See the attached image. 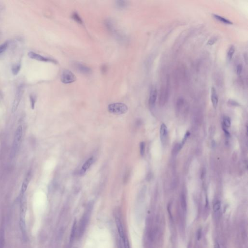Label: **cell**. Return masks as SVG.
Segmentation results:
<instances>
[{
    "label": "cell",
    "instance_id": "6da1fadb",
    "mask_svg": "<svg viewBox=\"0 0 248 248\" xmlns=\"http://www.w3.org/2000/svg\"><path fill=\"white\" fill-rule=\"evenodd\" d=\"M93 205L94 204L92 202H91L88 204L87 206L86 209L80 219V223L79 224V227L77 229V236L79 238L82 237L86 229L87 225L88 224L91 212L93 209Z\"/></svg>",
    "mask_w": 248,
    "mask_h": 248
},
{
    "label": "cell",
    "instance_id": "7a4b0ae2",
    "mask_svg": "<svg viewBox=\"0 0 248 248\" xmlns=\"http://www.w3.org/2000/svg\"><path fill=\"white\" fill-rule=\"evenodd\" d=\"M27 209V203L26 198L25 195L21 197V214L19 225L21 231L22 232V236L24 238L26 237V223H25V215Z\"/></svg>",
    "mask_w": 248,
    "mask_h": 248
},
{
    "label": "cell",
    "instance_id": "3957f363",
    "mask_svg": "<svg viewBox=\"0 0 248 248\" xmlns=\"http://www.w3.org/2000/svg\"><path fill=\"white\" fill-rule=\"evenodd\" d=\"M169 81L167 79L165 82L162 83L160 87L159 99L160 105H164L167 102L169 97Z\"/></svg>",
    "mask_w": 248,
    "mask_h": 248
},
{
    "label": "cell",
    "instance_id": "277c9868",
    "mask_svg": "<svg viewBox=\"0 0 248 248\" xmlns=\"http://www.w3.org/2000/svg\"><path fill=\"white\" fill-rule=\"evenodd\" d=\"M108 109L109 112L115 115H123L127 112L128 107L125 104L123 103H115L110 104Z\"/></svg>",
    "mask_w": 248,
    "mask_h": 248
},
{
    "label": "cell",
    "instance_id": "5b68a950",
    "mask_svg": "<svg viewBox=\"0 0 248 248\" xmlns=\"http://www.w3.org/2000/svg\"><path fill=\"white\" fill-rule=\"evenodd\" d=\"M22 136V127L21 126H19L17 129L15 134L13 146L12 153L13 156H14L15 153L17 152L19 148V143L21 140Z\"/></svg>",
    "mask_w": 248,
    "mask_h": 248
},
{
    "label": "cell",
    "instance_id": "8992f818",
    "mask_svg": "<svg viewBox=\"0 0 248 248\" xmlns=\"http://www.w3.org/2000/svg\"><path fill=\"white\" fill-rule=\"evenodd\" d=\"M61 80L63 83L69 84L75 82L76 77L70 71L64 69L62 72Z\"/></svg>",
    "mask_w": 248,
    "mask_h": 248
},
{
    "label": "cell",
    "instance_id": "52a82bcc",
    "mask_svg": "<svg viewBox=\"0 0 248 248\" xmlns=\"http://www.w3.org/2000/svg\"><path fill=\"white\" fill-rule=\"evenodd\" d=\"M23 86H19V88L17 89V91L16 92L14 99L13 103L12 109V112L13 113H14L15 112H16L17 110L19 104L20 103L22 95L23 93Z\"/></svg>",
    "mask_w": 248,
    "mask_h": 248
},
{
    "label": "cell",
    "instance_id": "ba28073f",
    "mask_svg": "<svg viewBox=\"0 0 248 248\" xmlns=\"http://www.w3.org/2000/svg\"><path fill=\"white\" fill-rule=\"evenodd\" d=\"M28 55L30 58H31L32 59L36 60L37 61H38L50 62V63H54V64H56L57 63L56 61L54 59L43 56L40 55L39 54H37L35 52H29Z\"/></svg>",
    "mask_w": 248,
    "mask_h": 248
},
{
    "label": "cell",
    "instance_id": "9c48e42d",
    "mask_svg": "<svg viewBox=\"0 0 248 248\" xmlns=\"http://www.w3.org/2000/svg\"><path fill=\"white\" fill-rule=\"evenodd\" d=\"M115 223H116V227L118 230V233L119 235L120 239V240L123 242L126 240H128L127 237H126V235L125 233L124 227L123 225L121 220L118 217L115 218Z\"/></svg>",
    "mask_w": 248,
    "mask_h": 248
},
{
    "label": "cell",
    "instance_id": "30bf717a",
    "mask_svg": "<svg viewBox=\"0 0 248 248\" xmlns=\"http://www.w3.org/2000/svg\"><path fill=\"white\" fill-rule=\"evenodd\" d=\"M158 97V91L156 88H152L151 89L150 92L149 94V105L151 107H153L155 106L156 102L157 101Z\"/></svg>",
    "mask_w": 248,
    "mask_h": 248
},
{
    "label": "cell",
    "instance_id": "8fae6325",
    "mask_svg": "<svg viewBox=\"0 0 248 248\" xmlns=\"http://www.w3.org/2000/svg\"><path fill=\"white\" fill-rule=\"evenodd\" d=\"M77 71L84 74H89L92 72L91 68L80 63H75L73 65Z\"/></svg>",
    "mask_w": 248,
    "mask_h": 248
},
{
    "label": "cell",
    "instance_id": "7c38bea8",
    "mask_svg": "<svg viewBox=\"0 0 248 248\" xmlns=\"http://www.w3.org/2000/svg\"><path fill=\"white\" fill-rule=\"evenodd\" d=\"M160 138L162 144L164 145L167 140V137L168 135V129L165 124H162L160 126Z\"/></svg>",
    "mask_w": 248,
    "mask_h": 248
},
{
    "label": "cell",
    "instance_id": "4fadbf2b",
    "mask_svg": "<svg viewBox=\"0 0 248 248\" xmlns=\"http://www.w3.org/2000/svg\"><path fill=\"white\" fill-rule=\"evenodd\" d=\"M31 179V172H29L22 182L21 188V196L24 195L25 192L27 190Z\"/></svg>",
    "mask_w": 248,
    "mask_h": 248
},
{
    "label": "cell",
    "instance_id": "5bb4252c",
    "mask_svg": "<svg viewBox=\"0 0 248 248\" xmlns=\"http://www.w3.org/2000/svg\"><path fill=\"white\" fill-rule=\"evenodd\" d=\"M94 162V158L93 157L90 158L89 159L87 160L85 162L83 166L82 167V169L80 170L79 174L80 175H83L84 174L87 170L91 167V165L93 164Z\"/></svg>",
    "mask_w": 248,
    "mask_h": 248
},
{
    "label": "cell",
    "instance_id": "9a60e30c",
    "mask_svg": "<svg viewBox=\"0 0 248 248\" xmlns=\"http://www.w3.org/2000/svg\"><path fill=\"white\" fill-rule=\"evenodd\" d=\"M211 100L214 108H216L218 104V96L216 90L214 87H212L211 89Z\"/></svg>",
    "mask_w": 248,
    "mask_h": 248
},
{
    "label": "cell",
    "instance_id": "2e32d148",
    "mask_svg": "<svg viewBox=\"0 0 248 248\" xmlns=\"http://www.w3.org/2000/svg\"><path fill=\"white\" fill-rule=\"evenodd\" d=\"M212 15L216 20L219 21L220 22H222L223 23L227 24V25H232L233 24V23L229 19H226L225 17H223L219 15L213 14Z\"/></svg>",
    "mask_w": 248,
    "mask_h": 248
},
{
    "label": "cell",
    "instance_id": "e0dca14e",
    "mask_svg": "<svg viewBox=\"0 0 248 248\" xmlns=\"http://www.w3.org/2000/svg\"><path fill=\"white\" fill-rule=\"evenodd\" d=\"M180 202L182 210L184 213H185L187 211V201H186L185 195L183 193H182L181 195Z\"/></svg>",
    "mask_w": 248,
    "mask_h": 248
},
{
    "label": "cell",
    "instance_id": "ac0fdd59",
    "mask_svg": "<svg viewBox=\"0 0 248 248\" xmlns=\"http://www.w3.org/2000/svg\"><path fill=\"white\" fill-rule=\"evenodd\" d=\"M236 50V48L234 46H231L228 50V51L227 54V60L228 62H230L232 59L233 57L234 56L235 52Z\"/></svg>",
    "mask_w": 248,
    "mask_h": 248
},
{
    "label": "cell",
    "instance_id": "d6986e66",
    "mask_svg": "<svg viewBox=\"0 0 248 248\" xmlns=\"http://www.w3.org/2000/svg\"><path fill=\"white\" fill-rule=\"evenodd\" d=\"M21 68V63H17L14 64L12 68V72L14 75H17L19 73Z\"/></svg>",
    "mask_w": 248,
    "mask_h": 248
},
{
    "label": "cell",
    "instance_id": "ffe728a7",
    "mask_svg": "<svg viewBox=\"0 0 248 248\" xmlns=\"http://www.w3.org/2000/svg\"><path fill=\"white\" fill-rule=\"evenodd\" d=\"M77 224H76V221H74V224L73 225L72 228L71 230V233L70 238V242H72L75 237L76 233V231H77Z\"/></svg>",
    "mask_w": 248,
    "mask_h": 248
},
{
    "label": "cell",
    "instance_id": "44dd1931",
    "mask_svg": "<svg viewBox=\"0 0 248 248\" xmlns=\"http://www.w3.org/2000/svg\"><path fill=\"white\" fill-rule=\"evenodd\" d=\"M127 2L125 1H117L116 2V5L118 8L123 9L127 6Z\"/></svg>",
    "mask_w": 248,
    "mask_h": 248
},
{
    "label": "cell",
    "instance_id": "7402d4cb",
    "mask_svg": "<svg viewBox=\"0 0 248 248\" xmlns=\"http://www.w3.org/2000/svg\"><path fill=\"white\" fill-rule=\"evenodd\" d=\"M4 230L3 227L0 229V248H3L4 246Z\"/></svg>",
    "mask_w": 248,
    "mask_h": 248
},
{
    "label": "cell",
    "instance_id": "603a6c76",
    "mask_svg": "<svg viewBox=\"0 0 248 248\" xmlns=\"http://www.w3.org/2000/svg\"><path fill=\"white\" fill-rule=\"evenodd\" d=\"M231 125V120L230 119L229 117L228 116H225L223 118V125L226 128H228L230 127Z\"/></svg>",
    "mask_w": 248,
    "mask_h": 248
},
{
    "label": "cell",
    "instance_id": "cb8c5ba5",
    "mask_svg": "<svg viewBox=\"0 0 248 248\" xmlns=\"http://www.w3.org/2000/svg\"><path fill=\"white\" fill-rule=\"evenodd\" d=\"M221 207V203L220 201H217L214 204L213 210L215 213H218L220 211Z\"/></svg>",
    "mask_w": 248,
    "mask_h": 248
},
{
    "label": "cell",
    "instance_id": "d4e9b609",
    "mask_svg": "<svg viewBox=\"0 0 248 248\" xmlns=\"http://www.w3.org/2000/svg\"><path fill=\"white\" fill-rule=\"evenodd\" d=\"M72 19H74V21L78 22V23H79L80 24L82 23V19L80 18L79 14L77 12H74L73 13L72 15Z\"/></svg>",
    "mask_w": 248,
    "mask_h": 248
},
{
    "label": "cell",
    "instance_id": "484cf974",
    "mask_svg": "<svg viewBox=\"0 0 248 248\" xmlns=\"http://www.w3.org/2000/svg\"><path fill=\"white\" fill-rule=\"evenodd\" d=\"M30 104L31 107L32 109H34L35 107V104L36 102V97L34 95H31L30 96Z\"/></svg>",
    "mask_w": 248,
    "mask_h": 248
},
{
    "label": "cell",
    "instance_id": "4316f807",
    "mask_svg": "<svg viewBox=\"0 0 248 248\" xmlns=\"http://www.w3.org/2000/svg\"><path fill=\"white\" fill-rule=\"evenodd\" d=\"M145 149V143L144 141H141L140 144V154L141 156L144 155Z\"/></svg>",
    "mask_w": 248,
    "mask_h": 248
},
{
    "label": "cell",
    "instance_id": "83f0119b",
    "mask_svg": "<svg viewBox=\"0 0 248 248\" xmlns=\"http://www.w3.org/2000/svg\"><path fill=\"white\" fill-rule=\"evenodd\" d=\"M8 47V43L7 42L4 43L0 45V54H3L6 50Z\"/></svg>",
    "mask_w": 248,
    "mask_h": 248
},
{
    "label": "cell",
    "instance_id": "f1b7e54d",
    "mask_svg": "<svg viewBox=\"0 0 248 248\" xmlns=\"http://www.w3.org/2000/svg\"><path fill=\"white\" fill-rule=\"evenodd\" d=\"M242 70H243V66L241 64H237V68H236V73L237 75L239 76L242 73Z\"/></svg>",
    "mask_w": 248,
    "mask_h": 248
},
{
    "label": "cell",
    "instance_id": "f546056e",
    "mask_svg": "<svg viewBox=\"0 0 248 248\" xmlns=\"http://www.w3.org/2000/svg\"><path fill=\"white\" fill-rule=\"evenodd\" d=\"M217 41H218V38L217 37L214 36V37L211 38L209 40L208 42H207V45L210 46L213 45V44L216 43V42Z\"/></svg>",
    "mask_w": 248,
    "mask_h": 248
},
{
    "label": "cell",
    "instance_id": "4dcf8cb0",
    "mask_svg": "<svg viewBox=\"0 0 248 248\" xmlns=\"http://www.w3.org/2000/svg\"><path fill=\"white\" fill-rule=\"evenodd\" d=\"M129 171H126V173H125V174L124 178V183H127V181H128L129 176Z\"/></svg>",
    "mask_w": 248,
    "mask_h": 248
},
{
    "label": "cell",
    "instance_id": "1f68e13d",
    "mask_svg": "<svg viewBox=\"0 0 248 248\" xmlns=\"http://www.w3.org/2000/svg\"><path fill=\"white\" fill-rule=\"evenodd\" d=\"M223 131L225 132V136H226L227 137H230V132H229L227 129H226V127H225L224 126H223Z\"/></svg>",
    "mask_w": 248,
    "mask_h": 248
},
{
    "label": "cell",
    "instance_id": "d6a6232c",
    "mask_svg": "<svg viewBox=\"0 0 248 248\" xmlns=\"http://www.w3.org/2000/svg\"><path fill=\"white\" fill-rule=\"evenodd\" d=\"M201 230L199 229L197 231V233L196 234V237L197 239V240H199L201 238Z\"/></svg>",
    "mask_w": 248,
    "mask_h": 248
},
{
    "label": "cell",
    "instance_id": "836d02e7",
    "mask_svg": "<svg viewBox=\"0 0 248 248\" xmlns=\"http://www.w3.org/2000/svg\"><path fill=\"white\" fill-rule=\"evenodd\" d=\"M214 248H221L220 247V244L218 242H216L215 243V246H214Z\"/></svg>",
    "mask_w": 248,
    "mask_h": 248
},
{
    "label": "cell",
    "instance_id": "e575fe53",
    "mask_svg": "<svg viewBox=\"0 0 248 248\" xmlns=\"http://www.w3.org/2000/svg\"></svg>",
    "mask_w": 248,
    "mask_h": 248
}]
</instances>
